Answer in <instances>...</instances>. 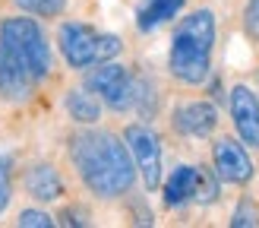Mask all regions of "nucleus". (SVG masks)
<instances>
[{
	"mask_svg": "<svg viewBox=\"0 0 259 228\" xmlns=\"http://www.w3.org/2000/svg\"><path fill=\"white\" fill-rule=\"evenodd\" d=\"M70 162L98 200H117L136 184V165L126 143L108 130H79L70 139Z\"/></svg>",
	"mask_w": 259,
	"mask_h": 228,
	"instance_id": "nucleus-1",
	"label": "nucleus"
},
{
	"mask_svg": "<svg viewBox=\"0 0 259 228\" xmlns=\"http://www.w3.org/2000/svg\"><path fill=\"white\" fill-rule=\"evenodd\" d=\"M10 206V159L0 156V212Z\"/></svg>",
	"mask_w": 259,
	"mask_h": 228,
	"instance_id": "nucleus-18",
	"label": "nucleus"
},
{
	"mask_svg": "<svg viewBox=\"0 0 259 228\" xmlns=\"http://www.w3.org/2000/svg\"><path fill=\"white\" fill-rule=\"evenodd\" d=\"M57 48L67 67L73 70H92L105 60H114L123 51V42L117 35H108V32H98L85 22H63L57 29Z\"/></svg>",
	"mask_w": 259,
	"mask_h": 228,
	"instance_id": "nucleus-3",
	"label": "nucleus"
},
{
	"mask_svg": "<svg viewBox=\"0 0 259 228\" xmlns=\"http://www.w3.org/2000/svg\"><path fill=\"white\" fill-rule=\"evenodd\" d=\"M0 42H4L13 54L32 70L38 86L51 76L54 57H51V45H48L45 29L35 19H29V16H10V19H4V22H0Z\"/></svg>",
	"mask_w": 259,
	"mask_h": 228,
	"instance_id": "nucleus-4",
	"label": "nucleus"
},
{
	"mask_svg": "<svg viewBox=\"0 0 259 228\" xmlns=\"http://www.w3.org/2000/svg\"><path fill=\"white\" fill-rule=\"evenodd\" d=\"M16 7L32 16H60L67 10V0H16Z\"/></svg>",
	"mask_w": 259,
	"mask_h": 228,
	"instance_id": "nucleus-15",
	"label": "nucleus"
},
{
	"mask_svg": "<svg viewBox=\"0 0 259 228\" xmlns=\"http://www.w3.org/2000/svg\"><path fill=\"white\" fill-rule=\"evenodd\" d=\"M228 105H231V121H234L240 143L250 149H259V98H256V92L250 86L237 83L231 89Z\"/></svg>",
	"mask_w": 259,
	"mask_h": 228,
	"instance_id": "nucleus-9",
	"label": "nucleus"
},
{
	"mask_svg": "<svg viewBox=\"0 0 259 228\" xmlns=\"http://www.w3.org/2000/svg\"><path fill=\"white\" fill-rule=\"evenodd\" d=\"M16 225H22V228H51V225H54V219H51L45 209H22L19 219H16Z\"/></svg>",
	"mask_w": 259,
	"mask_h": 228,
	"instance_id": "nucleus-16",
	"label": "nucleus"
},
{
	"mask_svg": "<svg viewBox=\"0 0 259 228\" xmlns=\"http://www.w3.org/2000/svg\"><path fill=\"white\" fill-rule=\"evenodd\" d=\"M85 86L114 111H130L136 101V80L130 76L123 63H114V60H105L89 70Z\"/></svg>",
	"mask_w": 259,
	"mask_h": 228,
	"instance_id": "nucleus-5",
	"label": "nucleus"
},
{
	"mask_svg": "<svg viewBox=\"0 0 259 228\" xmlns=\"http://www.w3.org/2000/svg\"><path fill=\"white\" fill-rule=\"evenodd\" d=\"M231 225H256V206H253V203L250 200H243L240 203V206L234 209V219H231Z\"/></svg>",
	"mask_w": 259,
	"mask_h": 228,
	"instance_id": "nucleus-19",
	"label": "nucleus"
},
{
	"mask_svg": "<svg viewBox=\"0 0 259 228\" xmlns=\"http://www.w3.org/2000/svg\"><path fill=\"white\" fill-rule=\"evenodd\" d=\"M123 143L133 156L136 174L142 177L146 190L161 187V139L149 124H130L123 130Z\"/></svg>",
	"mask_w": 259,
	"mask_h": 228,
	"instance_id": "nucleus-6",
	"label": "nucleus"
},
{
	"mask_svg": "<svg viewBox=\"0 0 259 228\" xmlns=\"http://www.w3.org/2000/svg\"><path fill=\"white\" fill-rule=\"evenodd\" d=\"M63 108H67V114H70L76 124L92 127V124L101 121V98H98L89 86H76V89H70L67 98H63Z\"/></svg>",
	"mask_w": 259,
	"mask_h": 228,
	"instance_id": "nucleus-13",
	"label": "nucleus"
},
{
	"mask_svg": "<svg viewBox=\"0 0 259 228\" xmlns=\"http://www.w3.org/2000/svg\"><path fill=\"white\" fill-rule=\"evenodd\" d=\"M243 32L259 45V0H247L243 7Z\"/></svg>",
	"mask_w": 259,
	"mask_h": 228,
	"instance_id": "nucleus-17",
	"label": "nucleus"
},
{
	"mask_svg": "<svg viewBox=\"0 0 259 228\" xmlns=\"http://www.w3.org/2000/svg\"><path fill=\"white\" fill-rule=\"evenodd\" d=\"M22 187H25V194L38 203H54V200L63 197V177L51 162L29 165L25 174H22Z\"/></svg>",
	"mask_w": 259,
	"mask_h": 228,
	"instance_id": "nucleus-11",
	"label": "nucleus"
},
{
	"mask_svg": "<svg viewBox=\"0 0 259 228\" xmlns=\"http://www.w3.org/2000/svg\"><path fill=\"white\" fill-rule=\"evenodd\" d=\"M212 165H215L218 181H225V184L243 187V184H250V177H253V159H250L247 146L237 143V139H231V136H218L215 139Z\"/></svg>",
	"mask_w": 259,
	"mask_h": 228,
	"instance_id": "nucleus-7",
	"label": "nucleus"
},
{
	"mask_svg": "<svg viewBox=\"0 0 259 228\" xmlns=\"http://www.w3.org/2000/svg\"><path fill=\"white\" fill-rule=\"evenodd\" d=\"M187 0H142L139 10H136V25L139 32H152L164 25L167 19H174L180 10H184Z\"/></svg>",
	"mask_w": 259,
	"mask_h": 228,
	"instance_id": "nucleus-14",
	"label": "nucleus"
},
{
	"mask_svg": "<svg viewBox=\"0 0 259 228\" xmlns=\"http://www.w3.org/2000/svg\"><path fill=\"white\" fill-rule=\"evenodd\" d=\"M35 86L38 80L32 76V70L0 42V98L10 101V105H22V101L32 98Z\"/></svg>",
	"mask_w": 259,
	"mask_h": 228,
	"instance_id": "nucleus-8",
	"label": "nucleus"
},
{
	"mask_svg": "<svg viewBox=\"0 0 259 228\" xmlns=\"http://www.w3.org/2000/svg\"><path fill=\"white\" fill-rule=\"evenodd\" d=\"M212 51H215V13L193 10L174 29L171 51H167V70L184 86H202L212 73Z\"/></svg>",
	"mask_w": 259,
	"mask_h": 228,
	"instance_id": "nucleus-2",
	"label": "nucleus"
},
{
	"mask_svg": "<svg viewBox=\"0 0 259 228\" xmlns=\"http://www.w3.org/2000/svg\"><path fill=\"white\" fill-rule=\"evenodd\" d=\"M199 187V168L196 165H177L164 181V206H184V203L196 200Z\"/></svg>",
	"mask_w": 259,
	"mask_h": 228,
	"instance_id": "nucleus-12",
	"label": "nucleus"
},
{
	"mask_svg": "<svg viewBox=\"0 0 259 228\" xmlns=\"http://www.w3.org/2000/svg\"><path fill=\"white\" fill-rule=\"evenodd\" d=\"M171 124L177 133L184 136H209L215 127H218V108L212 101H184L177 105L171 114Z\"/></svg>",
	"mask_w": 259,
	"mask_h": 228,
	"instance_id": "nucleus-10",
	"label": "nucleus"
}]
</instances>
